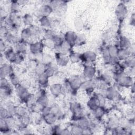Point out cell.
<instances>
[{"label": "cell", "instance_id": "obj_5", "mask_svg": "<svg viewBox=\"0 0 135 135\" xmlns=\"http://www.w3.org/2000/svg\"><path fill=\"white\" fill-rule=\"evenodd\" d=\"M69 61V58L66 54L59 53L56 56V63L60 66H65Z\"/></svg>", "mask_w": 135, "mask_h": 135}, {"label": "cell", "instance_id": "obj_12", "mask_svg": "<svg viewBox=\"0 0 135 135\" xmlns=\"http://www.w3.org/2000/svg\"><path fill=\"white\" fill-rule=\"evenodd\" d=\"M52 11V8L49 5H43L39 9L40 14L42 15V17H48Z\"/></svg>", "mask_w": 135, "mask_h": 135}, {"label": "cell", "instance_id": "obj_24", "mask_svg": "<svg viewBox=\"0 0 135 135\" xmlns=\"http://www.w3.org/2000/svg\"><path fill=\"white\" fill-rule=\"evenodd\" d=\"M86 40L85 35L83 33H78L76 35L75 44L78 45L83 44Z\"/></svg>", "mask_w": 135, "mask_h": 135}, {"label": "cell", "instance_id": "obj_44", "mask_svg": "<svg viewBox=\"0 0 135 135\" xmlns=\"http://www.w3.org/2000/svg\"><path fill=\"white\" fill-rule=\"evenodd\" d=\"M81 57L80 54L78 53H72L69 56V60L73 63H76L80 60Z\"/></svg>", "mask_w": 135, "mask_h": 135}, {"label": "cell", "instance_id": "obj_43", "mask_svg": "<svg viewBox=\"0 0 135 135\" xmlns=\"http://www.w3.org/2000/svg\"><path fill=\"white\" fill-rule=\"evenodd\" d=\"M103 107H99L97 108H96L95 110H93L94 112V115L95 118H101L104 113V111L102 108Z\"/></svg>", "mask_w": 135, "mask_h": 135}, {"label": "cell", "instance_id": "obj_15", "mask_svg": "<svg viewBox=\"0 0 135 135\" xmlns=\"http://www.w3.org/2000/svg\"><path fill=\"white\" fill-rule=\"evenodd\" d=\"M130 51L128 49H121L118 50L117 54V57L119 60H124L130 55Z\"/></svg>", "mask_w": 135, "mask_h": 135}, {"label": "cell", "instance_id": "obj_63", "mask_svg": "<svg viewBox=\"0 0 135 135\" xmlns=\"http://www.w3.org/2000/svg\"><path fill=\"white\" fill-rule=\"evenodd\" d=\"M91 132L90 131V130L88 128H86V129H84L83 130V132H82V134H91Z\"/></svg>", "mask_w": 135, "mask_h": 135}, {"label": "cell", "instance_id": "obj_6", "mask_svg": "<svg viewBox=\"0 0 135 135\" xmlns=\"http://www.w3.org/2000/svg\"><path fill=\"white\" fill-rule=\"evenodd\" d=\"M95 73V69L92 65L85 66L83 69V75L86 79H90L93 77Z\"/></svg>", "mask_w": 135, "mask_h": 135}, {"label": "cell", "instance_id": "obj_22", "mask_svg": "<svg viewBox=\"0 0 135 135\" xmlns=\"http://www.w3.org/2000/svg\"><path fill=\"white\" fill-rule=\"evenodd\" d=\"M46 65H45L44 64L42 63V62L38 63L35 67L34 71L36 73V74H37L38 75L40 74H43V73H45V70L47 68H46Z\"/></svg>", "mask_w": 135, "mask_h": 135}, {"label": "cell", "instance_id": "obj_36", "mask_svg": "<svg viewBox=\"0 0 135 135\" xmlns=\"http://www.w3.org/2000/svg\"><path fill=\"white\" fill-rule=\"evenodd\" d=\"M0 130L1 132H3L4 133L9 131L10 128L8 127L5 119H1L0 120Z\"/></svg>", "mask_w": 135, "mask_h": 135}, {"label": "cell", "instance_id": "obj_45", "mask_svg": "<svg viewBox=\"0 0 135 135\" xmlns=\"http://www.w3.org/2000/svg\"><path fill=\"white\" fill-rule=\"evenodd\" d=\"M44 107V105H43L41 103L38 102V101H36L31 107L32 109H33V111L34 112H41L43 108Z\"/></svg>", "mask_w": 135, "mask_h": 135}, {"label": "cell", "instance_id": "obj_55", "mask_svg": "<svg viewBox=\"0 0 135 135\" xmlns=\"http://www.w3.org/2000/svg\"><path fill=\"white\" fill-rule=\"evenodd\" d=\"M20 85L21 86H23V88L27 89L30 87V81H29L28 80H26V79L22 80L20 82Z\"/></svg>", "mask_w": 135, "mask_h": 135}, {"label": "cell", "instance_id": "obj_26", "mask_svg": "<svg viewBox=\"0 0 135 135\" xmlns=\"http://www.w3.org/2000/svg\"><path fill=\"white\" fill-rule=\"evenodd\" d=\"M53 57L52 56L47 53H43L42 54V63L46 65H50L52 63Z\"/></svg>", "mask_w": 135, "mask_h": 135}, {"label": "cell", "instance_id": "obj_35", "mask_svg": "<svg viewBox=\"0 0 135 135\" xmlns=\"http://www.w3.org/2000/svg\"><path fill=\"white\" fill-rule=\"evenodd\" d=\"M83 129L80 127L78 124L73 126L71 129V134H76V135H79V134H82L83 132Z\"/></svg>", "mask_w": 135, "mask_h": 135}, {"label": "cell", "instance_id": "obj_21", "mask_svg": "<svg viewBox=\"0 0 135 135\" xmlns=\"http://www.w3.org/2000/svg\"><path fill=\"white\" fill-rule=\"evenodd\" d=\"M57 118L53 114L50 113L47 115L43 116V119L45 122L49 124H53L56 120Z\"/></svg>", "mask_w": 135, "mask_h": 135}, {"label": "cell", "instance_id": "obj_10", "mask_svg": "<svg viewBox=\"0 0 135 135\" xmlns=\"http://www.w3.org/2000/svg\"><path fill=\"white\" fill-rule=\"evenodd\" d=\"M76 34L73 31H68L65 34V41L68 42L71 46L75 44Z\"/></svg>", "mask_w": 135, "mask_h": 135}, {"label": "cell", "instance_id": "obj_58", "mask_svg": "<svg viewBox=\"0 0 135 135\" xmlns=\"http://www.w3.org/2000/svg\"><path fill=\"white\" fill-rule=\"evenodd\" d=\"M119 59L117 57V56L115 57H110V59H109V63L112 64H117L118 62Z\"/></svg>", "mask_w": 135, "mask_h": 135}, {"label": "cell", "instance_id": "obj_11", "mask_svg": "<svg viewBox=\"0 0 135 135\" xmlns=\"http://www.w3.org/2000/svg\"><path fill=\"white\" fill-rule=\"evenodd\" d=\"M83 58L86 62H92L96 59V54L91 51H88L83 53L82 55Z\"/></svg>", "mask_w": 135, "mask_h": 135}, {"label": "cell", "instance_id": "obj_1", "mask_svg": "<svg viewBox=\"0 0 135 135\" xmlns=\"http://www.w3.org/2000/svg\"><path fill=\"white\" fill-rule=\"evenodd\" d=\"M105 97H107L110 100H114L118 99L119 94L115 88L113 87H108L105 91Z\"/></svg>", "mask_w": 135, "mask_h": 135}, {"label": "cell", "instance_id": "obj_61", "mask_svg": "<svg viewBox=\"0 0 135 135\" xmlns=\"http://www.w3.org/2000/svg\"><path fill=\"white\" fill-rule=\"evenodd\" d=\"M28 58L30 61H35L36 54L30 52V53L28 55Z\"/></svg>", "mask_w": 135, "mask_h": 135}, {"label": "cell", "instance_id": "obj_23", "mask_svg": "<svg viewBox=\"0 0 135 135\" xmlns=\"http://www.w3.org/2000/svg\"><path fill=\"white\" fill-rule=\"evenodd\" d=\"M78 125L83 129L88 128L90 126V122L89 120L86 118H81L78 121Z\"/></svg>", "mask_w": 135, "mask_h": 135}, {"label": "cell", "instance_id": "obj_25", "mask_svg": "<svg viewBox=\"0 0 135 135\" xmlns=\"http://www.w3.org/2000/svg\"><path fill=\"white\" fill-rule=\"evenodd\" d=\"M27 49V45L26 44V42L24 41H20L18 43H16V51L20 53H24L26 51Z\"/></svg>", "mask_w": 135, "mask_h": 135}, {"label": "cell", "instance_id": "obj_34", "mask_svg": "<svg viewBox=\"0 0 135 135\" xmlns=\"http://www.w3.org/2000/svg\"><path fill=\"white\" fill-rule=\"evenodd\" d=\"M5 120L10 129L16 126V120L13 117L8 116L5 118Z\"/></svg>", "mask_w": 135, "mask_h": 135}, {"label": "cell", "instance_id": "obj_3", "mask_svg": "<svg viewBox=\"0 0 135 135\" xmlns=\"http://www.w3.org/2000/svg\"><path fill=\"white\" fill-rule=\"evenodd\" d=\"M71 47V45L68 42L64 40L63 41L60 45L56 46L55 49L57 50L59 53L66 54V53H68L70 50Z\"/></svg>", "mask_w": 135, "mask_h": 135}, {"label": "cell", "instance_id": "obj_47", "mask_svg": "<svg viewBox=\"0 0 135 135\" xmlns=\"http://www.w3.org/2000/svg\"><path fill=\"white\" fill-rule=\"evenodd\" d=\"M52 40L53 41V42H54V43L55 45V47L60 45L63 41L62 38L61 36H60L59 35H55L52 38Z\"/></svg>", "mask_w": 135, "mask_h": 135}, {"label": "cell", "instance_id": "obj_42", "mask_svg": "<svg viewBox=\"0 0 135 135\" xmlns=\"http://www.w3.org/2000/svg\"><path fill=\"white\" fill-rule=\"evenodd\" d=\"M43 45L49 49H54L55 48V45L52 39L45 38Z\"/></svg>", "mask_w": 135, "mask_h": 135}, {"label": "cell", "instance_id": "obj_27", "mask_svg": "<svg viewBox=\"0 0 135 135\" xmlns=\"http://www.w3.org/2000/svg\"><path fill=\"white\" fill-rule=\"evenodd\" d=\"M124 64L125 66L130 68H133L135 64V59L134 56H129L128 57H127L124 60Z\"/></svg>", "mask_w": 135, "mask_h": 135}, {"label": "cell", "instance_id": "obj_51", "mask_svg": "<svg viewBox=\"0 0 135 135\" xmlns=\"http://www.w3.org/2000/svg\"><path fill=\"white\" fill-rule=\"evenodd\" d=\"M20 4L18 3L17 1H13L11 4V8L12 12H16L20 8Z\"/></svg>", "mask_w": 135, "mask_h": 135}, {"label": "cell", "instance_id": "obj_19", "mask_svg": "<svg viewBox=\"0 0 135 135\" xmlns=\"http://www.w3.org/2000/svg\"><path fill=\"white\" fill-rule=\"evenodd\" d=\"M108 125L111 129H114L119 127L120 125V121L117 118H111L108 122Z\"/></svg>", "mask_w": 135, "mask_h": 135}, {"label": "cell", "instance_id": "obj_31", "mask_svg": "<svg viewBox=\"0 0 135 135\" xmlns=\"http://www.w3.org/2000/svg\"><path fill=\"white\" fill-rule=\"evenodd\" d=\"M93 84V82L92 81L86 80L82 83L80 88L86 91L90 90L92 88Z\"/></svg>", "mask_w": 135, "mask_h": 135}, {"label": "cell", "instance_id": "obj_9", "mask_svg": "<svg viewBox=\"0 0 135 135\" xmlns=\"http://www.w3.org/2000/svg\"><path fill=\"white\" fill-rule=\"evenodd\" d=\"M43 43L38 41L34 43H32L30 44V52L35 54L41 53L42 51L43 50Z\"/></svg>", "mask_w": 135, "mask_h": 135}, {"label": "cell", "instance_id": "obj_28", "mask_svg": "<svg viewBox=\"0 0 135 135\" xmlns=\"http://www.w3.org/2000/svg\"><path fill=\"white\" fill-rule=\"evenodd\" d=\"M20 120L21 121V125L24 127H26V126H28L29 124V123H30V122H31L30 115L27 114V113L20 117Z\"/></svg>", "mask_w": 135, "mask_h": 135}, {"label": "cell", "instance_id": "obj_20", "mask_svg": "<svg viewBox=\"0 0 135 135\" xmlns=\"http://www.w3.org/2000/svg\"><path fill=\"white\" fill-rule=\"evenodd\" d=\"M119 83L124 86H131L132 84H133L131 78L126 75L123 76V78L121 79Z\"/></svg>", "mask_w": 135, "mask_h": 135}, {"label": "cell", "instance_id": "obj_41", "mask_svg": "<svg viewBox=\"0 0 135 135\" xmlns=\"http://www.w3.org/2000/svg\"><path fill=\"white\" fill-rule=\"evenodd\" d=\"M71 110L72 112H73L76 114H80L81 113V109L80 107L79 104H78L76 103H73L70 105Z\"/></svg>", "mask_w": 135, "mask_h": 135}, {"label": "cell", "instance_id": "obj_54", "mask_svg": "<svg viewBox=\"0 0 135 135\" xmlns=\"http://www.w3.org/2000/svg\"><path fill=\"white\" fill-rule=\"evenodd\" d=\"M1 88H5L9 86V83L6 78H1L0 82Z\"/></svg>", "mask_w": 135, "mask_h": 135}, {"label": "cell", "instance_id": "obj_48", "mask_svg": "<svg viewBox=\"0 0 135 135\" xmlns=\"http://www.w3.org/2000/svg\"><path fill=\"white\" fill-rule=\"evenodd\" d=\"M26 113V110L25 108L23 107H17L16 115H18L20 117Z\"/></svg>", "mask_w": 135, "mask_h": 135}, {"label": "cell", "instance_id": "obj_40", "mask_svg": "<svg viewBox=\"0 0 135 135\" xmlns=\"http://www.w3.org/2000/svg\"><path fill=\"white\" fill-rule=\"evenodd\" d=\"M23 22L26 25H31L33 22V18L32 15L29 14H26L23 18Z\"/></svg>", "mask_w": 135, "mask_h": 135}, {"label": "cell", "instance_id": "obj_37", "mask_svg": "<svg viewBox=\"0 0 135 135\" xmlns=\"http://www.w3.org/2000/svg\"><path fill=\"white\" fill-rule=\"evenodd\" d=\"M40 23L42 26L44 27H49L51 25V20L48 17L43 16L40 20Z\"/></svg>", "mask_w": 135, "mask_h": 135}, {"label": "cell", "instance_id": "obj_33", "mask_svg": "<svg viewBox=\"0 0 135 135\" xmlns=\"http://www.w3.org/2000/svg\"><path fill=\"white\" fill-rule=\"evenodd\" d=\"M7 112H8V116L9 117H14L16 115V109L17 107L14 105L13 104H9L7 107Z\"/></svg>", "mask_w": 135, "mask_h": 135}, {"label": "cell", "instance_id": "obj_18", "mask_svg": "<svg viewBox=\"0 0 135 135\" xmlns=\"http://www.w3.org/2000/svg\"><path fill=\"white\" fill-rule=\"evenodd\" d=\"M50 108H51L50 113H51L53 114L54 115H55L57 118L60 117L62 115V110H61V108L59 107V105L55 104L54 105H53V106L50 107Z\"/></svg>", "mask_w": 135, "mask_h": 135}, {"label": "cell", "instance_id": "obj_14", "mask_svg": "<svg viewBox=\"0 0 135 135\" xmlns=\"http://www.w3.org/2000/svg\"><path fill=\"white\" fill-rule=\"evenodd\" d=\"M88 106L91 110H92L93 111L98 107H100L99 102L97 96L90 99L89 100L88 102Z\"/></svg>", "mask_w": 135, "mask_h": 135}, {"label": "cell", "instance_id": "obj_57", "mask_svg": "<svg viewBox=\"0 0 135 135\" xmlns=\"http://www.w3.org/2000/svg\"><path fill=\"white\" fill-rule=\"evenodd\" d=\"M51 111V108L50 107H48V106H45L43 108V109H42L41 112H42V116H45L46 115H47V114L50 113Z\"/></svg>", "mask_w": 135, "mask_h": 135}, {"label": "cell", "instance_id": "obj_8", "mask_svg": "<svg viewBox=\"0 0 135 135\" xmlns=\"http://www.w3.org/2000/svg\"><path fill=\"white\" fill-rule=\"evenodd\" d=\"M50 91L53 96H57L62 91V86L60 83L53 84L50 86Z\"/></svg>", "mask_w": 135, "mask_h": 135}, {"label": "cell", "instance_id": "obj_46", "mask_svg": "<svg viewBox=\"0 0 135 135\" xmlns=\"http://www.w3.org/2000/svg\"><path fill=\"white\" fill-rule=\"evenodd\" d=\"M9 76H10L11 82L13 85L18 86L20 85L21 81H20V79L16 75L13 74H12Z\"/></svg>", "mask_w": 135, "mask_h": 135}, {"label": "cell", "instance_id": "obj_56", "mask_svg": "<svg viewBox=\"0 0 135 135\" xmlns=\"http://www.w3.org/2000/svg\"><path fill=\"white\" fill-rule=\"evenodd\" d=\"M8 34L7 28L5 26H1L0 28V35L1 36L5 37L6 35Z\"/></svg>", "mask_w": 135, "mask_h": 135}, {"label": "cell", "instance_id": "obj_29", "mask_svg": "<svg viewBox=\"0 0 135 135\" xmlns=\"http://www.w3.org/2000/svg\"><path fill=\"white\" fill-rule=\"evenodd\" d=\"M48 80L49 77L45 73L38 75V82L41 85H46L48 82Z\"/></svg>", "mask_w": 135, "mask_h": 135}, {"label": "cell", "instance_id": "obj_39", "mask_svg": "<svg viewBox=\"0 0 135 135\" xmlns=\"http://www.w3.org/2000/svg\"><path fill=\"white\" fill-rule=\"evenodd\" d=\"M120 44L122 49H127L130 46V42L127 37H122L120 40Z\"/></svg>", "mask_w": 135, "mask_h": 135}, {"label": "cell", "instance_id": "obj_60", "mask_svg": "<svg viewBox=\"0 0 135 135\" xmlns=\"http://www.w3.org/2000/svg\"><path fill=\"white\" fill-rule=\"evenodd\" d=\"M0 15H1V17L2 19L3 18H6L7 17V13L5 9H3L2 8H1L0 10Z\"/></svg>", "mask_w": 135, "mask_h": 135}, {"label": "cell", "instance_id": "obj_62", "mask_svg": "<svg viewBox=\"0 0 135 135\" xmlns=\"http://www.w3.org/2000/svg\"><path fill=\"white\" fill-rule=\"evenodd\" d=\"M60 134H65V135H67V134H71V132L70 131H69L67 129H62Z\"/></svg>", "mask_w": 135, "mask_h": 135}, {"label": "cell", "instance_id": "obj_32", "mask_svg": "<svg viewBox=\"0 0 135 135\" xmlns=\"http://www.w3.org/2000/svg\"><path fill=\"white\" fill-rule=\"evenodd\" d=\"M109 55L110 57H115L117 56V54L118 52V48L113 45H110L107 48Z\"/></svg>", "mask_w": 135, "mask_h": 135}, {"label": "cell", "instance_id": "obj_13", "mask_svg": "<svg viewBox=\"0 0 135 135\" xmlns=\"http://www.w3.org/2000/svg\"><path fill=\"white\" fill-rule=\"evenodd\" d=\"M32 34L33 32L30 27L25 28L22 31L21 35V39L23 41H24L25 42H29Z\"/></svg>", "mask_w": 135, "mask_h": 135}, {"label": "cell", "instance_id": "obj_2", "mask_svg": "<svg viewBox=\"0 0 135 135\" xmlns=\"http://www.w3.org/2000/svg\"><path fill=\"white\" fill-rule=\"evenodd\" d=\"M12 73V68L11 66L7 64H3L0 69L1 78H6L8 75H11Z\"/></svg>", "mask_w": 135, "mask_h": 135}, {"label": "cell", "instance_id": "obj_50", "mask_svg": "<svg viewBox=\"0 0 135 135\" xmlns=\"http://www.w3.org/2000/svg\"><path fill=\"white\" fill-rule=\"evenodd\" d=\"M97 97L98 99L100 107H103L105 104V97L101 94L97 95Z\"/></svg>", "mask_w": 135, "mask_h": 135}, {"label": "cell", "instance_id": "obj_38", "mask_svg": "<svg viewBox=\"0 0 135 135\" xmlns=\"http://www.w3.org/2000/svg\"><path fill=\"white\" fill-rule=\"evenodd\" d=\"M25 101L27 105L31 108L32 105L37 101V99L35 95H29Z\"/></svg>", "mask_w": 135, "mask_h": 135}, {"label": "cell", "instance_id": "obj_7", "mask_svg": "<svg viewBox=\"0 0 135 135\" xmlns=\"http://www.w3.org/2000/svg\"><path fill=\"white\" fill-rule=\"evenodd\" d=\"M16 93L18 97L22 100H26L27 98L28 97L30 94L28 93V91L27 89L23 88L20 85L17 86L16 88Z\"/></svg>", "mask_w": 135, "mask_h": 135}, {"label": "cell", "instance_id": "obj_30", "mask_svg": "<svg viewBox=\"0 0 135 135\" xmlns=\"http://www.w3.org/2000/svg\"><path fill=\"white\" fill-rule=\"evenodd\" d=\"M74 25L75 28L78 31H81L84 27V23L83 20L81 18H77L75 20L74 22Z\"/></svg>", "mask_w": 135, "mask_h": 135}, {"label": "cell", "instance_id": "obj_53", "mask_svg": "<svg viewBox=\"0 0 135 135\" xmlns=\"http://www.w3.org/2000/svg\"><path fill=\"white\" fill-rule=\"evenodd\" d=\"M62 2L61 1H51L50 2V4L49 5L51 8L53 9L54 8H56L58 7H59L61 4Z\"/></svg>", "mask_w": 135, "mask_h": 135}, {"label": "cell", "instance_id": "obj_49", "mask_svg": "<svg viewBox=\"0 0 135 135\" xmlns=\"http://www.w3.org/2000/svg\"><path fill=\"white\" fill-rule=\"evenodd\" d=\"M8 117V112L7 108L1 107L0 109V117L1 119H5Z\"/></svg>", "mask_w": 135, "mask_h": 135}, {"label": "cell", "instance_id": "obj_16", "mask_svg": "<svg viewBox=\"0 0 135 135\" xmlns=\"http://www.w3.org/2000/svg\"><path fill=\"white\" fill-rule=\"evenodd\" d=\"M57 70V67L56 65L53 64L52 63L50 64V66L46 68L45 73L47 75V76L49 78L52 76L54 75L55 72Z\"/></svg>", "mask_w": 135, "mask_h": 135}, {"label": "cell", "instance_id": "obj_52", "mask_svg": "<svg viewBox=\"0 0 135 135\" xmlns=\"http://www.w3.org/2000/svg\"><path fill=\"white\" fill-rule=\"evenodd\" d=\"M55 35L54 32L51 30H46L44 33V37L45 38L52 39V38Z\"/></svg>", "mask_w": 135, "mask_h": 135}, {"label": "cell", "instance_id": "obj_4", "mask_svg": "<svg viewBox=\"0 0 135 135\" xmlns=\"http://www.w3.org/2000/svg\"><path fill=\"white\" fill-rule=\"evenodd\" d=\"M127 13L126 6L123 4H120L118 5L115 10V14L119 18H123Z\"/></svg>", "mask_w": 135, "mask_h": 135}, {"label": "cell", "instance_id": "obj_17", "mask_svg": "<svg viewBox=\"0 0 135 135\" xmlns=\"http://www.w3.org/2000/svg\"><path fill=\"white\" fill-rule=\"evenodd\" d=\"M5 58L10 62H15L17 54L13 50H8L5 52Z\"/></svg>", "mask_w": 135, "mask_h": 135}, {"label": "cell", "instance_id": "obj_59", "mask_svg": "<svg viewBox=\"0 0 135 135\" xmlns=\"http://www.w3.org/2000/svg\"><path fill=\"white\" fill-rule=\"evenodd\" d=\"M6 45L4 43V42L3 41V40L1 38L0 41V50L1 52H4L6 50Z\"/></svg>", "mask_w": 135, "mask_h": 135}]
</instances>
